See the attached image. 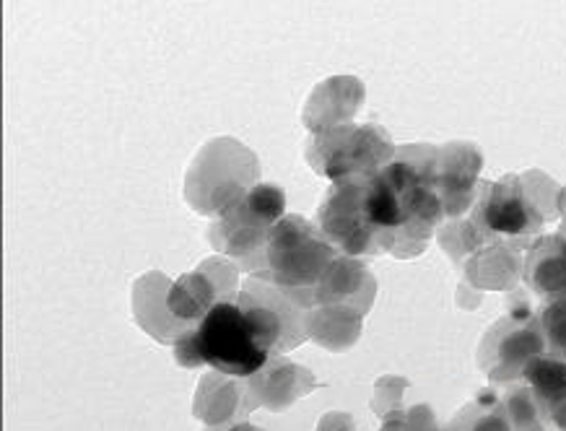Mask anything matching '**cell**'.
I'll return each instance as SVG.
<instances>
[{
	"instance_id": "1",
	"label": "cell",
	"mask_w": 566,
	"mask_h": 431,
	"mask_svg": "<svg viewBox=\"0 0 566 431\" xmlns=\"http://www.w3.org/2000/svg\"><path fill=\"white\" fill-rule=\"evenodd\" d=\"M182 338L192 348V367L208 364L219 375L237 380L263 371L271 356L237 299L216 302L208 315Z\"/></svg>"
},
{
	"instance_id": "2",
	"label": "cell",
	"mask_w": 566,
	"mask_h": 431,
	"mask_svg": "<svg viewBox=\"0 0 566 431\" xmlns=\"http://www.w3.org/2000/svg\"><path fill=\"white\" fill-rule=\"evenodd\" d=\"M260 175L255 154L240 140L216 138L200 148L185 177V200L203 216H223L255 188Z\"/></svg>"
},
{
	"instance_id": "3",
	"label": "cell",
	"mask_w": 566,
	"mask_h": 431,
	"mask_svg": "<svg viewBox=\"0 0 566 431\" xmlns=\"http://www.w3.org/2000/svg\"><path fill=\"white\" fill-rule=\"evenodd\" d=\"M265 255L275 286H281L283 292H296L323 276L333 250L310 221H304L302 216H286L268 234Z\"/></svg>"
},
{
	"instance_id": "4",
	"label": "cell",
	"mask_w": 566,
	"mask_h": 431,
	"mask_svg": "<svg viewBox=\"0 0 566 431\" xmlns=\"http://www.w3.org/2000/svg\"><path fill=\"white\" fill-rule=\"evenodd\" d=\"M286 198L275 185H255L240 203L219 216V221L208 229V240L216 250L232 257H244L252 250L265 248L271 229L283 219Z\"/></svg>"
},
{
	"instance_id": "5",
	"label": "cell",
	"mask_w": 566,
	"mask_h": 431,
	"mask_svg": "<svg viewBox=\"0 0 566 431\" xmlns=\"http://www.w3.org/2000/svg\"><path fill=\"white\" fill-rule=\"evenodd\" d=\"M234 299L244 309L268 351H289L307 338L302 328V312H296L300 307L289 299L281 286L265 284L263 278L255 276L240 288Z\"/></svg>"
},
{
	"instance_id": "6",
	"label": "cell",
	"mask_w": 566,
	"mask_h": 431,
	"mask_svg": "<svg viewBox=\"0 0 566 431\" xmlns=\"http://www.w3.org/2000/svg\"><path fill=\"white\" fill-rule=\"evenodd\" d=\"M481 351L494 354V364H491L489 371L491 380H510V377L523 375L525 364L533 356L543 354V336L535 330L531 312L510 315L491 330Z\"/></svg>"
},
{
	"instance_id": "7",
	"label": "cell",
	"mask_w": 566,
	"mask_h": 431,
	"mask_svg": "<svg viewBox=\"0 0 566 431\" xmlns=\"http://www.w3.org/2000/svg\"><path fill=\"white\" fill-rule=\"evenodd\" d=\"M517 177H506L491 188L486 203H483V224L494 234L517 236L533 232L541 224V213L531 200L525 198Z\"/></svg>"
},
{
	"instance_id": "8",
	"label": "cell",
	"mask_w": 566,
	"mask_h": 431,
	"mask_svg": "<svg viewBox=\"0 0 566 431\" xmlns=\"http://www.w3.org/2000/svg\"><path fill=\"white\" fill-rule=\"evenodd\" d=\"M525 281L541 299H566V240L558 234L543 236L525 260Z\"/></svg>"
},
{
	"instance_id": "9",
	"label": "cell",
	"mask_w": 566,
	"mask_h": 431,
	"mask_svg": "<svg viewBox=\"0 0 566 431\" xmlns=\"http://www.w3.org/2000/svg\"><path fill=\"white\" fill-rule=\"evenodd\" d=\"M213 304H216L213 281L208 278L203 271L182 276L177 284H172L167 296L169 312H172L177 319H182V323H190V325L200 323Z\"/></svg>"
},
{
	"instance_id": "10",
	"label": "cell",
	"mask_w": 566,
	"mask_h": 431,
	"mask_svg": "<svg viewBox=\"0 0 566 431\" xmlns=\"http://www.w3.org/2000/svg\"><path fill=\"white\" fill-rule=\"evenodd\" d=\"M520 377L531 385L533 396L541 400V406H548L551 411H556L566 400V361L558 359V356H533Z\"/></svg>"
},
{
	"instance_id": "11",
	"label": "cell",
	"mask_w": 566,
	"mask_h": 431,
	"mask_svg": "<svg viewBox=\"0 0 566 431\" xmlns=\"http://www.w3.org/2000/svg\"><path fill=\"white\" fill-rule=\"evenodd\" d=\"M543 333L554 351H566V299L548 304L543 312Z\"/></svg>"
},
{
	"instance_id": "12",
	"label": "cell",
	"mask_w": 566,
	"mask_h": 431,
	"mask_svg": "<svg viewBox=\"0 0 566 431\" xmlns=\"http://www.w3.org/2000/svg\"><path fill=\"white\" fill-rule=\"evenodd\" d=\"M227 431H263V429H258V427H250V423H237V427H229Z\"/></svg>"
}]
</instances>
